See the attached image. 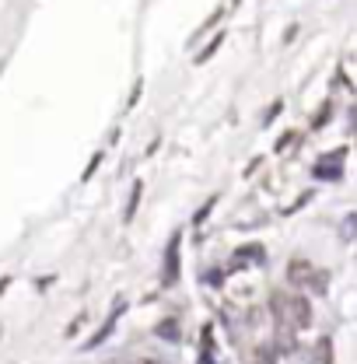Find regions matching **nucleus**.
Returning a JSON list of instances; mask_svg holds the SVG:
<instances>
[{"label":"nucleus","mask_w":357,"mask_h":364,"mask_svg":"<svg viewBox=\"0 0 357 364\" xmlns=\"http://www.w3.org/2000/svg\"><path fill=\"white\" fill-rule=\"evenodd\" d=\"M144 364H151V361H144Z\"/></svg>","instance_id":"obj_2"},{"label":"nucleus","mask_w":357,"mask_h":364,"mask_svg":"<svg viewBox=\"0 0 357 364\" xmlns=\"http://www.w3.org/2000/svg\"><path fill=\"white\" fill-rule=\"evenodd\" d=\"M277 305H284V309H287L284 318H291L294 326H305V322H309V305H305L302 298H277Z\"/></svg>","instance_id":"obj_1"}]
</instances>
